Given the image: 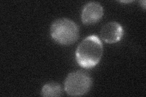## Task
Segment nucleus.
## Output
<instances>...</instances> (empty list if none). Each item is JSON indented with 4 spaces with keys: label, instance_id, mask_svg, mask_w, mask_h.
<instances>
[{
    "label": "nucleus",
    "instance_id": "6",
    "mask_svg": "<svg viewBox=\"0 0 146 97\" xmlns=\"http://www.w3.org/2000/svg\"><path fill=\"white\" fill-rule=\"evenodd\" d=\"M62 94V88L57 82H51L46 84L41 91L43 96H60Z\"/></svg>",
    "mask_w": 146,
    "mask_h": 97
},
{
    "label": "nucleus",
    "instance_id": "4",
    "mask_svg": "<svg viewBox=\"0 0 146 97\" xmlns=\"http://www.w3.org/2000/svg\"><path fill=\"white\" fill-rule=\"evenodd\" d=\"M104 15V9L98 2H90L85 4L82 11L81 19L86 25L98 22Z\"/></svg>",
    "mask_w": 146,
    "mask_h": 97
},
{
    "label": "nucleus",
    "instance_id": "5",
    "mask_svg": "<svg viewBox=\"0 0 146 97\" xmlns=\"http://www.w3.org/2000/svg\"><path fill=\"white\" fill-rule=\"evenodd\" d=\"M124 34L122 26L117 22H109L105 24L100 30V36L106 43L112 44L118 42Z\"/></svg>",
    "mask_w": 146,
    "mask_h": 97
},
{
    "label": "nucleus",
    "instance_id": "1",
    "mask_svg": "<svg viewBox=\"0 0 146 97\" xmlns=\"http://www.w3.org/2000/svg\"><path fill=\"white\" fill-rule=\"evenodd\" d=\"M103 53V46L98 36L90 35L79 44L76 51L79 65L83 68L94 67L99 63Z\"/></svg>",
    "mask_w": 146,
    "mask_h": 97
},
{
    "label": "nucleus",
    "instance_id": "2",
    "mask_svg": "<svg viewBox=\"0 0 146 97\" xmlns=\"http://www.w3.org/2000/svg\"><path fill=\"white\" fill-rule=\"evenodd\" d=\"M50 34L57 43L68 46L74 43L78 39L79 29L74 22L67 18H60L52 23Z\"/></svg>",
    "mask_w": 146,
    "mask_h": 97
},
{
    "label": "nucleus",
    "instance_id": "3",
    "mask_svg": "<svg viewBox=\"0 0 146 97\" xmlns=\"http://www.w3.org/2000/svg\"><path fill=\"white\" fill-rule=\"evenodd\" d=\"M92 86V79L88 72L78 70L68 75L65 81V90L70 96H82L86 94Z\"/></svg>",
    "mask_w": 146,
    "mask_h": 97
}]
</instances>
